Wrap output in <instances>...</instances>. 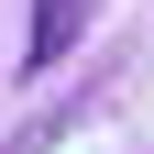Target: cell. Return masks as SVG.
I'll list each match as a JSON object with an SVG mask.
<instances>
[{
  "mask_svg": "<svg viewBox=\"0 0 154 154\" xmlns=\"http://www.w3.org/2000/svg\"><path fill=\"white\" fill-rule=\"evenodd\" d=\"M77 33H88V0H33V33H22V66H55V55H77Z\"/></svg>",
  "mask_w": 154,
  "mask_h": 154,
  "instance_id": "1",
  "label": "cell"
}]
</instances>
